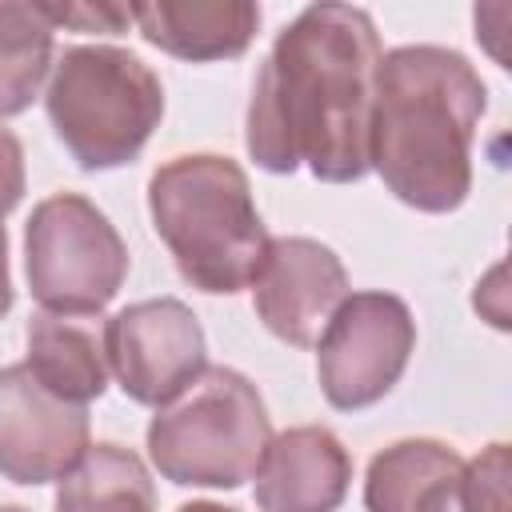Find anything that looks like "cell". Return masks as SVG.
Returning a JSON list of instances; mask_svg holds the SVG:
<instances>
[{
    "label": "cell",
    "instance_id": "1",
    "mask_svg": "<svg viewBox=\"0 0 512 512\" xmlns=\"http://www.w3.org/2000/svg\"><path fill=\"white\" fill-rule=\"evenodd\" d=\"M380 36L364 8L312 4L272 44L248 104V152L268 172L308 164L316 180L368 172Z\"/></svg>",
    "mask_w": 512,
    "mask_h": 512
},
{
    "label": "cell",
    "instance_id": "2",
    "mask_svg": "<svg viewBox=\"0 0 512 512\" xmlns=\"http://www.w3.org/2000/svg\"><path fill=\"white\" fill-rule=\"evenodd\" d=\"M484 84L460 52L408 44L380 60L372 84L368 164L420 212H452L472 188V136Z\"/></svg>",
    "mask_w": 512,
    "mask_h": 512
},
{
    "label": "cell",
    "instance_id": "3",
    "mask_svg": "<svg viewBox=\"0 0 512 512\" xmlns=\"http://www.w3.org/2000/svg\"><path fill=\"white\" fill-rule=\"evenodd\" d=\"M148 212L192 288L228 296L256 280L268 232L236 160L212 152L168 160L148 180Z\"/></svg>",
    "mask_w": 512,
    "mask_h": 512
},
{
    "label": "cell",
    "instance_id": "4",
    "mask_svg": "<svg viewBox=\"0 0 512 512\" xmlns=\"http://www.w3.org/2000/svg\"><path fill=\"white\" fill-rule=\"evenodd\" d=\"M48 120L80 168H120L152 136L164 112L156 72L104 44L68 48L48 80Z\"/></svg>",
    "mask_w": 512,
    "mask_h": 512
},
{
    "label": "cell",
    "instance_id": "5",
    "mask_svg": "<svg viewBox=\"0 0 512 512\" xmlns=\"http://www.w3.org/2000/svg\"><path fill=\"white\" fill-rule=\"evenodd\" d=\"M272 440L264 400L232 368H204L148 424V456L172 484L236 488Z\"/></svg>",
    "mask_w": 512,
    "mask_h": 512
},
{
    "label": "cell",
    "instance_id": "6",
    "mask_svg": "<svg viewBox=\"0 0 512 512\" xmlns=\"http://www.w3.org/2000/svg\"><path fill=\"white\" fill-rule=\"evenodd\" d=\"M32 296L52 316L100 312L128 276V248L108 216L76 196L60 192L36 204L24 232Z\"/></svg>",
    "mask_w": 512,
    "mask_h": 512
},
{
    "label": "cell",
    "instance_id": "7",
    "mask_svg": "<svg viewBox=\"0 0 512 512\" xmlns=\"http://www.w3.org/2000/svg\"><path fill=\"white\" fill-rule=\"evenodd\" d=\"M368 512H508V444L472 464L440 440H396L368 464Z\"/></svg>",
    "mask_w": 512,
    "mask_h": 512
},
{
    "label": "cell",
    "instance_id": "8",
    "mask_svg": "<svg viewBox=\"0 0 512 512\" xmlns=\"http://www.w3.org/2000/svg\"><path fill=\"white\" fill-rule=\"evenodd\" d=\"M416 348V324L400 296L356 292L320 332L316 372L332 408H368L392 392Z\"/></svg>",
    "mask_w": 512,
    "mask_h": 512
},
{
    "label": "cell",
    "instance_id": "9",
    "mask_svg": "<svg viewBox=\"0 0 512 512\" xmlns=\"http://www.w3.org/2000/svg\"><path fill=\"white\" fill-rule=\"evenodd\" d=\"M104 356L124 396L152 408L176 400L208 368L200 320L172 296L120 308L104 324Z\"/></svg>",
    "mask_w": 512,
    "mask_h": 512
},
{
    "label": "cell",
    "instance_id": "10",
    "mask_svg": "<svg viewBox=\"0 0 512 512\" xmlns=\"http://www.w3.org/2000/svg\"><path fill=\"white\" fill-rule=\"evenodd\" d=\"M88 448V412L48 392L28 364L0 372V472L16 484L64 476Z\"/></svg>",
    "mask_w": 512,
    "mask_h": 512
},
{
    "label": "cell",
    "instance_id": "11",
    "mask_svg": "<svg viewBox=\"0 0 512 512\" xmlns=\"http://www.w3.org/2000/svg\"><path fill=\"white\" fill-rule=\"evenodd\" d=\"M252 300L272 336L296 348H312L332 312L348 300V272L340 256L308 236L268 240L264 264L252 280Z\"/></svg>",
    "mask_w": 512,
    "mask_h": 512
},
{
    "label": "cell",
    "instance_id": "12",
    "mask_svg": "<svg viewBox=\"0 0 512 512\" xmlns=\"http://www.w3.org/2000/svg\"><path fill=\"white\" fill-rule=\"evenodd\" d=\"M252 476L260 512H336L352 480V460L328 428L300 424L268 440Z\"/></svg>",
    "mask_w": 512,
    "mask_h": 512
},
{
    "label": "cell",
    "instance_id": "13",
    "mask_svg": "<svg viewBox=\"0 0 512 512\" xmlns=\"http://www.w3.org/2000/svg\"><path fill=\"white\" fill-rule=\"evenodd\" d=\"M132 24L148 44L180 60L240 56L256 28L260 8L248 0H196V4H132Z\"/></svg>",
    "mask_w": 512,
    "mask_h": 512
},
{
    "label": "cell",
    "instance_id": "14",
    "mask_svg": "<svg viewBox=\"0 0 512 512\" xmlns=\"http://www.w3.org/2000/svg\"><path fill=\"white\" fill-rule=\"evenodd\" d=\"M28 372L68 404H88L108 384V356L96 328L40 312L28 320Z\"/></svg>",
    "mask_w": 512,
    "mask_h": 512
},
{
    "label": "cell",
    "instance_id": "15",
    "mask_svg": "<svg viewBox=\"0 0 512 512\" xmlns=\"http://www.w3.org/2000/svg\"><path fill=\"white\" fill-rule=\"evenodd\" d=\"M56 512H156V488L136 452L120 444H88L60 476Z\"/></svg>",
    "mask_w": 512,
    "mask_h": 512
},
{
    "label": "cell",
    "instance_id": "16",
    "mask_svg": "<svg viewBox=\"0 0 512 512\" xmlns=\"http://www.w3.org/2000/svg\"><path fill=\"white\" fill-rule=\"evenodd\" d=\"M52 24L40 4L0 0V116H16L32 104L48 76Z\"/></svg>",
    "mask_w": 512,
    "mask_h": 512
},
{
    "label": "cell",
    "instance_id": "17",
    "mask_svg": "<svg viewBox=\"0 0 512 512\" xmlns=\"http://www.w3.org/2000/svg\"><path fill=\"white\" fill-rule=\"evenodd\" d=\"M44 20L56 28L72 32H124L132 24L128 4H40Z\"/></svg>",
    "mask_w": 512,
    "mask_h": 512
},
{
    "label": "cell",
    "instance_id": "18",
    "mask_svg": "<svg viewBox=\"0 0 512 512\" xmlns=\"http://www.w3.org/2000/svg\"><path fill=\"white\" fill-rule=\"evenodd\" d=\"M24 196V152H20V140L0 128V216L12 212Z\"/></svg>",
    "mask_w": 512,
    "mask_h": 512
},
{
    "label": "cell",
    "instance_id": "19",
    "mask_svg": "<svg viewBox=\"0 0 512 512\" xmlns=\"http://www.w3.org/2000/svg\"><path fill=\"white\" fill-rule=\"evenodd\" d=\"M508 268L496 264L480 284H476V308L484 312V320H492L496 328H508V288H504Z\"/></svg>",
    "mask_w": 512,
    "mask_h": 512
},
{
    "label": "cell",
    "instance_id": "20",
    "mask_svg": "<svg viewBox=\"0 0 512 512\" xmlns=\"http://www.w3.org/2000/svg\"><path fill=\"white\" fill-rule=\"evenodd\" d=\"M488 8H492V20H496V24H488V20L476 12V36L488 44V52H492L500 64H508V52L500 48V36H504V24L512 20V8H508V4H488Z\"/></svg>",
    "mask_w": 512,
    "mask_h": 512
},
{
    "label": "cell",
    "instance_id": "21",
    "mask_svg": "<svg viewBox=\"0 0 512 512\" xmlns=\"http://www.w3.org/2000/svg\"><path fill=\"white\" fill-rule=\"evenodd\" d=\"M12 308V280H8V236L0 224V316Z\"/></svg>",
    "mask_w": 512,
    "mask_h": 512
},
{
    "label": "cell",
    "instance_id": "22",
    "mask_svg": "<svg viewBox=\"0 0 512 512\" xmlns=\"http://www.w3.org/2000/svg\"><path fill=\"white\" fill-rule=\"evenodd\" d=\"M176 512H236V508H224V504H212V500H192V504H180Z\"/></svg>",
    "mask_w": 512,
    "mask_h": 512
},
{
    "label": "cell",
    "instance_id": "23",
    "mask_svg": "<svg viewBox=\"0 0 512 512\" xmlns=\"http://www.w3.org/2000/svg\"><path fill=\"white\" fill-rule=\"evenodd\" d=\"M0 512H24V508H0Z\"/></svg>",
    "mask_w": 512,
    "mask_h": 512
}]
</instances>
